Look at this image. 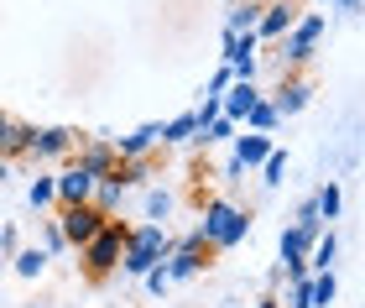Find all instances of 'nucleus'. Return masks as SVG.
Returning <instances> with one entry per match:
<instances>
[{"label": "nucleus", "mask_w": 365, "mask_h": 308, "mask_svg": "<svg viewBox=\"0 0 365 308\" xmlns=\"http://www.w3.org/2000/svg\"><path fill=\"white\" fill-rule=\"evenodd\" d=\"M168 251H173L168 225H157V220L130 225V230H125V246H120V272H130V277H146L157 262H168Z\"/></svg>", "instance_id": "1"}, {"label": "nucleus", "mask_w": 365, "mask_h": 308, "mask_svg": "<svg viewBox=\"0 0 365 308\" xmlns=\"http://www.w3.org/2000/svg\"><path fill=\"white\" fill-rule=\"evenodd\" d=\"M125 230H130V225H125L120 215H110V220H105V225H99V230L84 240V246H78V262H84V272H89L94 282H105V277H115V272H120Z\"/></svg>", "instance_id": "2"}, {"label": "nucleus", "mask_w": 365, "mask_h": 308, "mask_svg": "<svg viewBox=\"0 0 365 308\" xmlns=\"http://www.w3.org/2000/svg\"><path fill=\"white\" fill-rule=\"evenodd\" d=\"M198 235H204L209 251H230V246H240V240L251 235V215H245L240 204H230V199H209L204 215H198Z\"/></svg>", "instance_id": "3"}, {"label": "nucleus", "mask_w": 365, "mask_h": 308, "mask_svg": "<svg viewBox=\"0 0 365 308\" xmlns=\"http://www.w3.org/2000/svg\"><path fill=\"white\" fill-rule=\"evenodd\" d=\"M324 11H303V16H297V21L287 26V31H282V58H287L292 63V68H303V63L313 58V53H319V37H324Z\"/></svg>", "instance_id": "4"}, {"label": "nucleus", "mask_w": 365, "mask_h": 308, "mask_svg": "<svg viewBox=\"0 0 365 308\" xmlns=\"http://www.w3.org/2000/svg\"><path fill=\"white\" fill-rule=\"evenodd\" d=\"M105 220H110V215H99L94 204H63V209H58V230H63V240H68L73 251L84 246V240H89Z\"/></svg>", "instance_id": "5"}, {"label": "nucleus", "mask_w": 365, "mask_h": 308, "mask_svg": "<svg viewBox=\"0 0 365 308\" xmlns=\"http://www.w3.org/2000/svg\"><path fill=\"white\" fill-rule=\"evenodd\" d=\"M94 183H99L94 173H84L78 162H68L63 173H53V204H58V209H63V204H89Z\"/></svg>", "instance_id": "6"}, {"label": "nucleus", "mask_w": 365, "mask_h": 308, "mask_svg": "<svg viewBox=\"0 0 365 308\" xmlns=\"http://www.w3.org/2000/svg\"><path fill=\"white\" fill-rule=\"evenodd\" d=\"M256 47H261L256 31H225V68L235 78H256Z\"/></svg>", "instance_id": "7"}, {"label": "nucleus", "mask_w": 365, "mask_h": 308, "mask_svg": "<svg viewBox=\"0 0 365 308\" xmlns=\"http://www.w3.org/2000/svg\"><path fill=\"white\" fill-rule=\"evenodd\" d=\"M73 147H78V131H68V125H42L31 136V157L37 162H68Z\"/></svg>", "instance_id": "8"}, {"label": "nucleus", "mask_w": 365, "mask_h": 308, "mask_svg": "<svg viewBox=\"0 0 365 308\" xmlns=\"http://www.w3.org/2000/svg\"><path fill=\"white\" fill-rule=\"evenodd\" d=\"M73 162L84 173H94V178H110L115 173V147H110V136H78V147H73Z\"/></svg>", "instance_id": "9"}, {"label": "nucleus", "mask_w": 365, "mask_h": 308, "mask_svg": "<svg viewBox=\"0 0 365 308\" xmlns=\"http://www.w3.org/2000/svg\"><path fill=\"white\" fill-rule=\"evenodd\" d=\"M297 16H303V11H297V0H267V6H261V21H256V37L261 42H277Z\"/></svg>", "instance_id": "10"}, {"label": "nucleus", "mask_w": 365, "mask_h": 308, "mask_svg": "<svg viewBox=\"0 0 365 308\" xmlns=\"http://www.w3.org/2000/svg\"><path fill=\"white\" fill-rule=\"evenodd\" d=\"M230 141H235V152H230V157L240 162V173H245V168H261V162H267V152L277 147L272 131H245V125H240V131L230 136Z\"/></svg>", "instance_id": "11"}, {"label": "nucleus", "mask_w": 365, "mask_h": 308, "mask_svg": "<svg viewBox=\"0 0 365 308\" xmlns=\"http://www.w3.org/2000/svg\"><path fill=\"white\" fill-rule=\"evenodd\" d=\"M256 100H261V89H256V78H230V89L220 94V115L240 125V120H245V110H251Z\"/></svg>", "instance_id": "12"}, {"label": "nucleus", "mask_w": 365, "mask_h": 308, "mask_svg": "<svg viewBox=\"0 0 365 308\" xmlns=\"http://www.w3.org/2000/svg\"><path fill=\"white\" fill-rule=\"evenodd\" d=\"M157 136H162V125H136L125 136H110V147H115V157H152L162 147Z\"/></svg>", "instance_id": "13"}, {"label": "nucleus", "mask_w": 365, "mask_h": 308, "mask_svg": "<svg viewBox=\"0 0 365 308\" xmlns=\"http://www.w3.org/2000/svg\"><path fill=\"white\" fill-rule=\"evenodd\" d=\"M308 100H313V84L292 73V78H282V89H277V100H272V105H277V115L287 120V115H297V110H308Z\"/></svg>", "instance_id": "14"}, {"label": "nucleus", "mask_w": 365, "mask_h": 308, "mask_svg": "<svg viewBox=\"0 0 365 308\" xmlns=\"http://www.w3.org/2000/svg\"><path fill=\"white\" fill-rule=\"evenodd\" d=\"M31 136H37V125H26V120H6V131H0V157H6V162L31 157Z\"/></svg>", "instance_id": "15"}, {"label": "nucleus", "mask_w": 365, "mask_h": 308, "mask_svg": "<svg viewBox=\"0 0 365 308\" xmlns=\"http://www.w3.org/2000/svg\"><path fill=\"white\" fill-rule=\"evenodd\" d=\"M110 178H115L120 188H146V183H152V162H146V157H120Z\"/></svg>", "instance_id": "16"}, {"label": "nucleus", "mask_w": 365, "mask_h": 308, "mask_svg": "<svg viewBox=\"0 0 365 308\" xmlns=\"http://www.w3.org/2000/svg\"><path fill=\"white\" fill-rule=\"evenodd\" d=\"M334 262H339V240H334V230H319V240L308 246V272H334Z\"/></svg>", "instance_id": "17"}, {"label": "nucleus", "mask_w": 365, "mask_h": 308, "mask_svg": "<svg viewBox=\"0 0 365 308\" xmlns=\"http://www.w3.org/2000/svg\"><path fill=\"white\" fill-rule=\"evenodd\" d=\"M198 136V115H193V110H182V115H173L168 125H162V147H182V141H193Z\"/></svg>", "instance_id": "18"}, {"label": "nucleus", "mask_w": 365, "mask_h": 308, "mask_svg": "<svg viewBox=\"0 0 365 308\" xmlns=\"http://www.w3.org/2000/svg\"><path fill=\"white\" fill-rule=\"evenodd\" d=\"M120 199H125V188L115 183V178H99L94 193H89V204L99 209V215H120Z\"/></svg>", "instance_id": "19"}, {"label": "nucleus", "mask_w": 365, "mask_h": 308, "mask_svg": "<svg viewBox=\"0 0 365 308\" xmlns=\"http://www.w3.org/2000/svg\"><path fill=\"white\" fill-rule=\"evenodd\" d=\"M277 120H282V115H277V105L267 100V94H261V100L245 110V120H240V125H245V131H277Z\"/></svg>", "instance_id": "20"}, {"label": "nucleus", "mask_w": 365, "mask_h": 308, "mask_svg": "<svg viewBox=\"0 0 365 308\" xmlns=\"http://www.w3.org/2000/svg\"><path fill=\"white\" fill-rule=\"evenodd\" d=\"M42 272H47V251L42 246H26V251H16V277H42Z\"/></svg>", "instance_id": "21"}, {"label": "nucleus", "mask_w": 365, "mask_h": 308, "mask_svg": "<svg viewBox=\"0 0 365 308\" xmlns=\"http://www.w3.org/2000/svg\"><path fill=\"white\" fill-rule=\"evenodd\" d=\"M256 21H261V6H256V0H240V6L230 11L225 31H256Z\"/></svg>", "instance_id": "22"}, {"label": "nucleus", "mask_w": 365, "mask_h": 308, "mask_svg": "<svg viewBox=\"0 0 365 308\" xmlns=\"http://www.w3.org/2000/svg\"><path fill=\"white\" fill-rule=\"evenodd\" d=\"M173 204H178V199H173L168 188H146V220H157V225H162V220L173 215Z\"/></svg>", "instance_id": "23"}, {"label": "nucleus", "mask_w": 365, "mask_h": 308, "mask_svg": "<svg viewBox=\"0 0 365 308\" xmlns=\"http://www.w3.org/2000/svg\"><path fill=\"white\" fill-rule=\"evenodd\" d=\"M26 204H31V209H47V204H53V173H42V178H31V183H26Z\"/></svg>", "instance_id": "24"}, {"label": "nucleus", "mask_w": 365, "mask_h": 308, "mask_svg": "<svg viewBox=\"0 0 365 308\" xmlns=\"http://www.w3.org/2000/svg\"><path fill=\"white\" fill-rule=\"evenodd\" d=\"M313 204H319V220H334L339 215V183H324L313 193Z\"/></svg>", "instance_id": "25"}, {"label": "nucleus", "mask_w": 365, "mask_h": 308, "mask_svg": "<svg viewBox=\"0 0 365 308\" xmlns=\"http://www.w3.org/2000/svg\"><path fill=\"white\" fill-rule=\"evenodd\" d=\"M282 173H287V152L272 147V152H267V162H261V183H282Z\"/></svg>", "instance_id": "26"}, {"label": "nucleus", "mask_w": 365, "mask_h": 308, "mask_svg": "<svg viewBox=\"0 0 365 308\" xmlns=\"http://www.w3.org/2000/svg\"><path fill=\"white\" fill-rule=\"evenodd\" d=\"M168 287H173V277H168V272H162V262H157L152 272H146V293H152V298H168Z\"/></svg>", "instance_id": "27"}, {"label": "nucleus", "mask_w": 365, "mask_h": 308, "mask_svg": "<svg viewBox=\"0 0 365 308\" xmlns=\"http://www.w3.org/2000/svg\"><path fill=\"white\" fill-rule=\"evenodd\" d=\"M42 251H47V256L68 251V240H63V230H58V220H47V230H42Z\"/></svg>", "instance_id": "28"}, {"label": "nucleus", "mask_w": 365, "mask_h": 308, "mask_svg": "<svg viewBox=\"0 0 365 308\" xmlns=\"http://www.w3.org/2000/svg\"><path fill=\"white\" fill-rule=\"evenodd\" d=\"M230 78H235V73H230V68H220V73L209 78V94H225V89H230Z\"/></svg>", "instance_id": "29"}, {"label": "nucleus", "mask_w": 365, "mask_h": 308, "mask_svg": "<svg viewBox=\"0 0 365 308\" xmlns=\"http://www.w3.org/2000/svg\"><path fill=\"white\" fill-rule=\"evenodd\" d=\"M329 6H334V11H350V16H355V11H360V0H329Z\"/></svg>", "instance_id": "30"}, {"label": "nucleus", "mask_w": 365, "mask_h": 308, "mask_svg": "<svg viewBox=\"0 0 365 308\" xmlns=\"http://www.w3.org/2000/svg\"><path fill=\"white\" fill-rule=\"evenodd\" d=\"M256 308H282V298H261V303H256Z\"/></svg>", "instance_id": "31"}, {"label": "nucleus", "mask_w": 365, "mask_h": 308, "mask_svg": "<svg viewBox=\"0 0 365 308\" xmlns=\"http://www.w3.org/2000/svg\"><path fill=\"white\" fill-rule=\"evenodd\" d=\"M6 178H11V162H6V157H0V183H6Z\"/></svg>", "instance_id": "32"}, {"label": "nucleus", "mask_w": 365, "mask_h": 308, "mask_svg": "<svg viewBox=\"0 0 365 308\" xmlns=\"http://www.w3.org/2000/svg\"><path fill=\"white\" fill-rule=\"evenodd\" d=\"M6 120H11V115H6V110H0V131H6Z\"/></svg>", "instance_id": "33"}]
</instances>
